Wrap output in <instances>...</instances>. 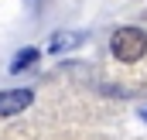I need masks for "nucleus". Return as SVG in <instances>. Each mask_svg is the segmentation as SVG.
<instances>
[{"instance_id":"1","label":"nucleus","mask_w":147,"mask_h":140,"mask_svg":"<svg viewBox=\"0 0 147 140\" xmlns=\"http://www.w3.org/2000/svg\"><path fill=\"white\" fill-rule=\"evenodd\" d=\"M113 55L120 62H137L147 55V34L140 28H120L113 34Z\"/></svg>"},{"instance_id":"2","label":"nucleus","mask_w":147,"mask_h":140,"mask_svg":"<svg viewBox=\"0 0 147 140\" xmlns=\"http://www.w3.org/2000/svg\"><path fill=\"white\" fill-rule=\"evenodd\" d=\"M31 99H34V96H31L28 89H3V92H0V116H14V113L28 109Z\"/></svg>"},{"instance_id":"3","label":"nucleus","mask_w":147,"mask_h":140,"mask_svg":"<svg viewBox=\"0 0 147 140\" xmlns=\"http://www.w3.org/2000/svg\"><path fill=\"white\" fill-rule=\"evenodd\" d=\"M75 44H79V34L75 31H58V34H51V55L55 51H69Z\"/></svg>"},{"instance_id":"4","label":"nucleus","mask_w":147,"mask_h":140,"mask_svg":"<svg viewBox=\"0 0 147 140\" xmlns=\"http://www.w3.org/2000/svg\"><path fill=\"white\" fill-rule=\"evenodd\" d=\"M38 62V48H24V51H17V58L10 62V72H24V69H31Z\"/></svg>"},{"instance_id":"5","label":"nucleus","mask_w":147,"mask_h":140,"mask_svg":"<svg viewBox=\"0 0 147 140\" xmlns=\"http://www.w3.org/2000/svg\"><path fill=\"white\" fill-rule=\"evenodd\" d=\"M144 116H147V106H144Z\"/></svg>"}]
</instances>
